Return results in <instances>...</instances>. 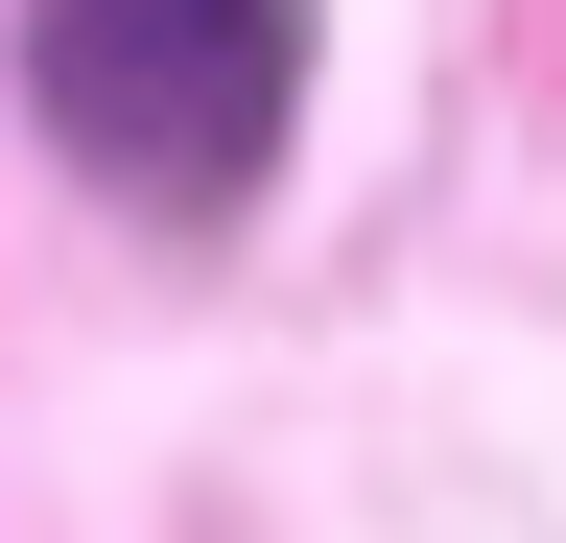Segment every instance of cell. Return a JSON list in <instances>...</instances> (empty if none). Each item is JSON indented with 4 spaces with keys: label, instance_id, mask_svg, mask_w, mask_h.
I'll list each match as a JSON object with an SVG mask.
<instances>
[{
    "label": "cell",
    "instance_id": "1",
    "mask_svg": "<svg viewBox=\"0 0 566 543\" xmlns=\"http://www.w3.org/2000/svg\"><path fill=\"white\" fill-rule=\"evenodd\" d=\"M24 95L118 213H260L283 118H307V0H24Z\"/></svg>",
    "mask_w": 566,
    "mask_h": 543
}]
</instances>
